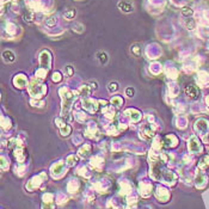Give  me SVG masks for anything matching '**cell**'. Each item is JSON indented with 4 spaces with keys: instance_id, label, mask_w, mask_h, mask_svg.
<instances>
[{
    "instance_id": "6da1fadb",
    "label": "cell",
    "mask_w": 209,
    "mask_h": 209,
    "mask_svg": "<svg viewBox=\"0 0 209 209\" xmlns=\"http://www.w3.org/2000/svg\"><path fill=\"white\" fill-rule=\"evenodd\" d=\"M119 7L122 8L124 12H130V11H133V6L130 5V4H128V3H124V1L120 3V4H119Z\"/></svg>"
},
{
    "instance_id": "7a4b0ae2",
    "label": "cell",
    "mask_w": 209,
    "mask_h": 209,
    "mask_svg": "<svg viewBox=\"0 0 209 209\" xmlns=\"http://www.w3.org/2000/svg\"><path fill=\"white\" fill-rule=\"evenodd\" d=\"M4 59L7 62H12V61H15V54L12 53V51H10V50L4 51Z\"/></svg>"
},
{
    "instance_id": "3957f363",
    "label": "cell",
    "mask_w": 209,
    "mask_h": 209,
    "mask_svg": "<svg viewBox=\"0 0 209 209\" xmlns=\"http://www.w3.org/2000/svg\"><path fill=\"white\" fill-rule=\"evenodd\" d=\"M97 58H98L100 63H107V61H108V55L105 53H103V51H99V53L97 54Z\"/></svg>"
},
{
    "instance_id": "277c9868",
    "label": "cell",
    "mask_w": 209,
    "mask_h": 209,
    "mask_svg": "<svg viewBox=\"0 0 209 209\" xmlns=\"http://www.w3.org/2000/svg\"><path fill=\"white\" fill-rule=\"evenodd\" d=\"M117 88H119V87H117V84H116V83L109 84V90H110V91H116Z\"/></svg>"
},
{
    "instance_id": "5b68a950",
    "label": "cell",
    "mask_w": 209,
    "mask_h": 209,
    "mask_svg": "<svg viewBox=\"0 0 209 209\" xmlns=\"http://www.w3.org/2000/svg\"><path fill=\"white\" fill-rule=\"evenodd\" d=\"M126 93L128 95V97H133V95H134V90L129 87V88L126 90Z\"/></svg>"
},
{
    "instance_id": "8992f818",
    "label": "cell",
    "mask_w": 209,
    "mask_h": 209,
    "mask_svg": "<svg viewBox=\"0 0 209 209\" xmlns=\"http://www.w3.org/2000/svg\"><path fill=\"white\" fill-rule=\"evenodd\" d=\"M44 209H50V208H49V207H46V208H44Z\"/></svg>"
}]
</instances>
